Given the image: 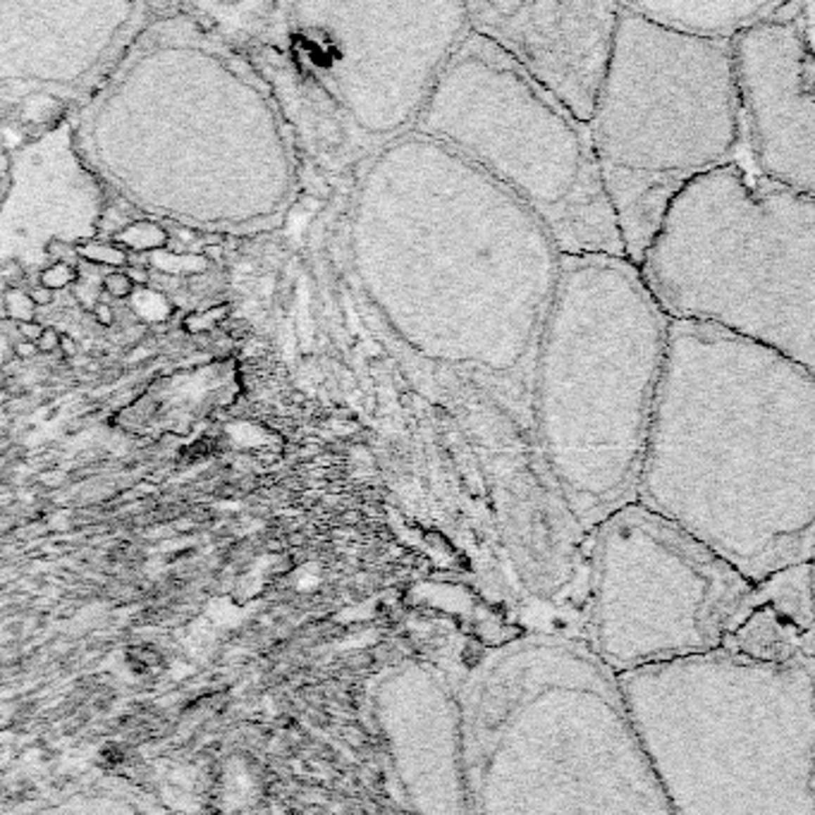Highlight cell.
Here are the masks:
<instances>
[{
  "label": "cell",
  "instance_id": "cell-10",
  "mask_svg": "<svg viewBox=\"0 0 815 815\" xmlns=\"http://www.w3.org/2000/svg\"><path fill=\"white\" fill-rule=\"evenodd\" d=\"M619 3L471 0L474 34L503 51L529 80L588 122L605 82Z\"/></svg>",
  "mask_w": 815,
  "mask_h": 815
},
{
  "label": "cell",
  "instance_id": "cell-27",
  "mask_svg": "<svg viewBox=\"0 0 815 815\" xmlns=\"http://www.w3.org/2000/svg\"><path fill=\"white\" fill-rule=\"evenodd\" d=\"M60 354L65 356V359H72V356H77L80 354V345H77L75 342V337H70V335H60Z\"/></svg>",
  "mask_w": 815,
  "mask_h": 815
},
{
  "label": "cell",
  "instance_id": "cell-18",
  "mask_svg": "<svg viewBox=\"0 0 815 815\" xmlns=\"http://www.w3.org/2000/svg\"><path fill=\"white\" fill-rule=\"evenodd\" d=\"M227 304H218L213 309V306H210V309H206V311H201V313H191V316H187L184 318V330L187 333H194V335H201V333H206V330H210V328H215V325H222V321H225V316H227Z\"/></svg>",
  "mask_w": 815,
  "mask_h": 815
},
{
  "label": "cell",
  "instance_id": "cell-30",
  "mask_svg": "<svg viewBox=\"0 0 815 815\" xmlns=\"http://www.w3.org/2000/svg\"><path fill=\"white\" fill-rule=\"evenodd\" d=\"M120 376H122V371H120V368H108V371L101 373L99 380H101V383H113V380H118Z\"/></svg>",
  "mask_w": 815,
  "mask_h": 815
},
{
  "label": "cell",
  "instance_id": "cell-16",
  "mask_svg": "<svg viewBox=\"0 0 815 815\" xmlns=\"http://www.w3.org/2000/svg\"><path fill=\"white\" fill-rule=\"evenodd\" d=\"M158 263V268L163 273H194V275H203L208 270V258L206 256H170L168 253L165 258L160 256H153V263Z\"/></svg>",
  "mask_w": 815,
  "mask_h": 815
},
{
  "label": "cell",
  "instance_id": "cell-17",
  "mask_svg": "<svg viewBox=\"0 0 815 815\" xmlns=\"http://www.w3.org/2000/svg\"><path fill=\"white\" fill-rule=\"evenodd\" d=\"M75 280H77V268L70 263H53L39 273V285L51 289V292H58V289H63L68 285H75Z\"/></svg>",
  "mask_w": 815,
  "mask_h": 815
},
{
  "label": "cell",
  "instance_id": "cell-32",
  "mask_svg": "<svg viewBox=\"0 0 815 815\" xmlns=\"http://www.w3.org/2000/svg\"><path fill=\"white\" fill-rule=\"evenodd\" d=\"M5 110H8V106H3V103H0V118H5V115H3Z\"/></svg>",
  "mask_w": 815,
  "mask_h": 815
},
{
  "label": "cell",
  "instance_id": "cell-11",
  "mask_svg": "<svg viewBox=\"0 0 815 815\" xmlns=\"http://www.w3.org/2000/svg\"><path fill=\"white\" fill-rule=\"evenodd\" d=\"M626 5L645 22L667 32L710 44H732L741 32L770 17L777 0H674Z\"/></svg>",
  "mask_w": 815,
  "mask_h": 815
},
{
  "label": "cell",
  "instance_id": "cell-23",
  "mask_svg": "<svg viewBox=\"0 0 815 815\" xmlns=\"http://www.w3.org/2000/svg\"><path fill=\"white\" fill-rule=\"evenodd\" d=\"M34 345L39 349V354H53L60 347V333L56 328H44V333H41V337Z\"/></svg>",
  "mask_w": 815,
  "mask_h": 815
},
{
  "label": "cell",
  "instance_id": "cell-5",
  "mask_svg": "<svg viewBox=\"0 0 815 815\" xmlns=\"http://www.w3.org/2000/svg\"><path fill=\"white\" fill-rule=\"evenodd\" d=\"M586 125L624 256L636 265L686 184L741 163L729 44L667 32L619 3L612 58Z\"/></svg>",
  "mask_w": 815,
  "mask_h": 815
},
{
  "label": "cell",
  "instance_id": "cell-12",
  "mask_svg": "<svg viewBox=\"0 0 815 815\" xmlns=\"http://www.w3.org/2000/svg\"><path fill=\"white\" fill-rule=\"evenodd\" d=\"M168 241H170V234L163 230L160 225H156V222L151 220H139V222H129L122 230H118L115 234V244L122 246V249H132L137 253L141 251H158V249H165Z\"/></svg>",
  "mask_w": 815,
  "mask_h": 815
},
{
  "label": "cell",
  "instance_id": "cell-2",
  "mask_svg": "<svg viewBox=\"0 0 815 815\" xmlns=\"http://www.w3.org/2000/svg\"><path fill=\"white\" fill-rule=\"evenodd\" d=\"M636 503L753 586L811 562L815 371L724 330L669 321Z\"/></svg>",
  "mask_w": 815,
  "mask_h": 815
},
{
  "label": "cell",
  "instance_id": "cell-15",
  "mask_svg": "<svg viewBox=\"0 0 815 815\" xmlns=\"http://www.w3.org/2000/svg\"><path fill=\"white\" fill-rule=\"evenodd\" d=\"M3 306H5V318H10V321L15 323L36 321V306L24 289H8V292L3 294Z\"/></svg>",
  "mask_w": 815,
  "mask_h": 815
},
{
  "label": "cell",
  "instance_id": "cell-3",
  "mask_svg": "<svg viewBox=\"0 0 815 815\" xmlns=\"http://www.w3.org/2000/svg\"><path fill=\"white\" fill-rule=\"evenodd\" d=\"M669 318L624 256H562L536 340L529 438L588 536L636 503Z\"/></svg>",
  "mask_w": 815,
  "mask_h": 815
},
{
  "label": "cell",
  "instance_id": "cell-28",
  "mask_svg": "<svg viewBox=\"0 0 815 815\" xmlns=\"http://www.w3.org/2000/svg\"><path fill=\"white\" fill-rule=\"evenodd\" d=\"M127 277L132 280V285H139V287H146L151 282V273L146 265H144V268H129L127 270Z\"/></svg>",
  "mask_w": 815,
  "mask_h": 815
},
{
  "label": "cell",
  "instance_id": "cell-21",
  "mask_svg": "<svg viewBox=\"0 0 815 815\" xmlns=\"http://www.w3.org/2000/svg\"><path fill=\"white\" fill-rule=\"evenodd\" d=\"M101 285H103V292H108L115 299H127V297H132V292H134L132 280L127 277V273H120V270H110V273L103 277Z\"/></svg>",
  "mask_w": 815,
  "mask_h": 815
},
{
  "label": "cell",
  "instance_id": "cell-20",
  "mask_svg": "<svg viewBox=\"0 0 815 815\" xmlns=\"http://www.w3.org/2000/svg\"><path fill=\"white\" fill-rule=\"evenodd\" d=\"M127 660H129V665L134 667V672H139V674L156 672V667L160 665V655L156 653L153 648H149V645L132 648L129 655H127Z\"/></svg>",
  "mask_w": 815,
  "mask_h": 815
},
{
  "label": "cell",
  "instance_id": "cell-25",
  "mask_svg": "<svg viewBox=\"0 0 815 815\" xmlns=\"http://www.w3.org/2000/svg\"><path fill=\"white\" fill-rule=\"evenodd\" d=\"M44 328L46 325L39 321H24L20 323V337L27 342H36L41 337V333H44Z\"/></svg>",
  "mask_w": 815,
  "mask_h": 815
},
{
  "label": "cell",
  "instance_id": "cell-14",
  "mask_svg": "<svg viewBox=\"0 0 815 815\" xmlns=\"http://www.w3.org/2000/svg\"><path fill=\"white\" fill-rule=\"evenodd\" d=\"M75 249H77V256H80L82 261L106 265V268H122V265H127V253H125L122 246H118V244L84 239V241H77Z\"/></svg>",
  "mask_w": 815,
  "mask_h": 815
},
{
  "label": "cell",
  "instance_id": "cell-7",
  "mask_svg": "<svg viewBox=\"0 0 815 815\" xmlns=\"http://www.w3.org/2000/svg\"><path fill=\"white\" fill-rule=\"evenodd\" d=\"M414 132L452 149L519 198L562 256H624L588 125L471 29Z\"/></svg>",
  "mask_w": 815,
  "mask_h": 815
},
{
  "label": "cell",
  "instance_id": "cell-1",
  "mask_svg": "<svg viewBox=\"0 0 815 815\" xmlns=\"http://www.w3.org/2000/svg\"><path fill=\"white\" fill-rule=\"evenodd\" d=\"M354 175L345 239L361 297L416 359L481 383L529 436L531 359L562 261L552 237L416 132Z\"/></svg>",
  "mask_w": 815,
  "mask_h": 815
},
{
  "label": "cell",
  "instance_id": "cell-24",
  "mask_svg": "<svg viewBox=\"0 0 815 815\" xmlns=\"http://www.w3.org/2000/svg\"><path fill=\"white\" fill-rule=\"evenodd\" d=\"M27 294H29V299L34 301L36 309H48V306L56 301V292H51V289H46L41 285H34Z\"/></svg>",
  "mask_w": 815,
  "mask_h": 815
},
{
  "label": "cell",
  "instance_id": "cell-22",
  "mask_svg": "<svg viewBox=\"0 0 815 815\" xmlns=\"http://www.w3.org/2000/svg\"><path fill=\"white\" fill-rule=\"evenodd\" d=\"M48 253L56 258V263H70L75 265V268H77V261H80L75 244H68V241H60V239L48 241Z\"/></svg>",
  "mask_w": 815,
  "mask_h": 815
},
{
  "label": "cell",
  "instance_id": "cell-31",
  "mask_svg": "<svg viewBox=\"0 0 815 815\" xmlns=\"http://www.w3.org/2000/svg\"><path fill=\"white\" fill-rule=\"evenodd\" d=\"M5 189H8V184H5V182H3V179H0V196H3V194H5Z\"/></svg>",
  "mask_w": 815,
  "mask_h": 815
},
{
  "label": "cell",
  "instance_id": "cell-13",
  "mask_svg": "<svg viewBox=\"0 0 815 815\" xmlns=\"http://www.w3.org/2000/svg\"><path fill=\"white\" fill-rule=\"evenodd\" d=\"M129 311L134 313V318H144V321H149V323H163L172 313V306L163 292H156V289H139V292H132Z\"/></svg>",
  "mask_w": 815,
  "mask_h": 815
},
{
  "label": "cell",
  "instance_id": "cell-29",
  "mask_svg": "<svg viewBox=\"0 0 815 815\" xmlns=\"http://www.w3.org/2000/svg\"><path fill=\"white\" fill-rule=\"evenodd\" d=\"M36 354H39V349H36L34 342L22 340V342H17V345H15V356H17V359H20V361L32 359V356H36Z\"/></svg>",
  "mask_w": 815,
  "mask_h": 815
},
{
  "label": "cell",
  "instance_id": "cell-9",
  "mask_svg": "<svg viewBox=\"0 0 815 815\" xmlns=\"http://www.w3.org/2000/svg\"><path fill=\"white\" fill-rule=\"evenodd\" d=\"M741 165L815 196V0L775 12L729 44Z\"/></svg>",
  "mask_w": 815,
  "mask_h": 815
},
{
  "label": "cell",
  "instance_id": "cell-19",
  "mask_svg": "<svg viewBox=\"0 0 815 815\" xmlns=\"http://www.w3.org/2000/svg\"><path fill=\"white\" fill-rule=\"evenodd\" d=\"M101 292H103L101 280H89V277H77L75 287H72V297H75L77 306H84V309H94L99 304Z\"/></svg>",
  "mask_w": 815,
  "mask_h": 815
},
{
  "label": "cell",
  "instance_id": "cell-6",
  "mask_svg": "<svg viewBox=\"0 0 815 815\" xmlns=\"http://www.w3.org/2000/svg\"><path fill=\"white\" fill-rule=\"evenodd\" d=\"M282 22L309 156L328 175L356 172L414 132L428 96L469 34L467 3L287 5Z\"/></svg>",
  "mask_w": 815,
  "mask_h": 815
},
{
  "label": "cell",
  "instance_id": "cell-26",
  "mask_svg": "<svg viewBox=\"0 0 815 815\" xmlns=\"http://www.w3.org/2000/svg\"><path fill=\"white\" fill-rule=\"evenodd\" d=\"M94 318L99 325H106V328H110L113 323H115V313H113V306L103 304V301H99V304L94 306Z\"/></svg>",
  "mask_w": 815,
  "mask_h": 815
},
{
  "label": "cell",
  "instance_id": "cell-4",
  "mask_svg": "<svg viewBox=\"0 0 815 815\" xmlns=\"http://www.w3.org/2000/svg\"><path fill=\"white\" fill-rule=\"evenodd\" d=\"M672 323L708 325L815 371V196L715 168L669 201L636 263Z\"/></svg>",
  "mask_w": 815,
  "mask_h": 815
},
{
  "label": "cell",
  "instance_id": "cell-8",
  "mask_svg": "<svg viewBox=\"0 0 815 815\" xmlns=\"http://www.w3.org/2000/svg\"><path fill=\"white\" fill-rule=\"evenodd\" d=\"M586 586L593 595L626 593V605L645 598L643 612L593 655L605 665L631 626L645 619L629 672L712 653L753 593V583L734 567L638 503L621 507L588 533Z\"/></svg>",
  "mask_w": 815,
  "mask_h": 815
}]
</instances>
